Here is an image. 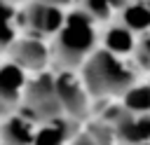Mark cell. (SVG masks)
<instances>
[{"mask_svg": "<svg viewBox=\"0 0 150 145\" xmlns=\"http://www.w3.org/2000/svg\"><path fill=\"white\" fill-rule=\"evenodd\" d=\"M96 23L98 21L82 7L66 12V23L54 35V58L61 63L63 70L82 68L87 58L96 51Z\"/></svg>", "mask_w": 150, "mask_h": 145, "instance_id": "cell-1", "label": "cell"}, {"mask_svg": "<svg viewBox=\"0 0 150 145\" xmlns=\"http://www.w3.org/2000/svg\"><path fill=\"white\" fill-rule=\"evenodd\" d=\"M80 70V77L94 98H122L124 91L138 82L134 65L105 49H96Z\"/></svg>", "mask_w": 150, "mask_h": 145, "instance_id": "cell-2", "label": "cell"}, {"mask_svg": "<svg viewBox=\"0 0 150 145\" xmlns=\"http://www.w3.org/2000/svg\"><path fill=\"white\" fill-rule=\"evenodd\" d=\"M23 105H26V115L35 122H49L63 117V108L56 94V77L42 70L38 72L35 80H28Z\"/></svg>", "mask_w": 150, "mask_h": 145, "instance_id": "cell-3", "label": "cell"}, {"mask_svg": "<svg viewBox=\"0 0 150 145\" xmlns=\"http://www.w3.org/2000/svg\"><path fill=\"white\" fill-rule=\"evenodd\" d=\"M56 77V94L63 108V115L70 119H82L89 112V91L82 77H75L73 70H61Z\"/></svg>", "mask_w": 150, "mask_h": 145, "instance_id": "cell-4", "label": "cell"}, {"mask_svg": "<svg viewBox=\"0 0 150 145\" xmlns=\"http://www.w3.org/2000/svg\"><path fill=\"white\" fill-rule=\"evenodd\" d=\"M21 19L35 35H56L66 23V9L56 7L52 2L30 0L23 9Z\"/></svg>", "mask_w": 150, "mask_h": 145, "instance_id": "cell-5", "label": "cell"}, {"mask_svg": "<svg viewBox=\"0 0 150 145\" xmlns=\"http://www.w3.org/2000/svg\"><path fill=\"white\" fill-rule=\"evenodd\" d=\"M9 61L21 65L26 72H42L49 61V49L40 37H21L9 49Z\"/></svg>", "mask_w": 150, "mask_h": 145, "instance_id": "cell-6", "label": "cell"}, {"mask_svg": "<svg viewBox=\"0 0 150 145\" xmlns=\"http://www.w3.org/2000/svg\"><path fill=\"white\" fill-rule=\"evenodd\" d=\"M136 47H138V35L131 28H127L120 19L108 23L105 30L101 33V49H105L115 56H122V58L134 56Z\"/></svg>", "mask_w": 150, "mask_h": 145, "instance_id": "cell-7", "label": "cell"}, {"mask_svg": "<svg viewBox=\"0 0 150 145\" xmlns=\"http://www.w3.org/2000/svg\"><path fill=\"white\" fill-rule=\"evenodd\" d=\"M112 131L127 145L150 143V115H134L122 110V115L112 124Z\"/></svg>", "mask_w": 150, "mask_h": 145, "instance_id": "cell-8", "label": "cell"}, {"mask_svg": "<svg viewBox=\"0 0 150 145\" xmlns=\"http://www.w3.org/2000/svg\"><path fill=\"white\" fill-rule=\"evenodd\" d=\"M26 87H28V80L21 65H16L14 61H7L0 65V103L2 105L14 108L23 98Z\"/></svg>", "mask_w": 150, "mask_h": 145, "instance_id": "cell-9", "label": "cell"}, {"mask_svg": "<svg viewBox=\"0 0 150 145\" xmlns=\"http://www.w3.org/2000/svg\"><path fill=\"white\" fill-rule=\"evenodd\" d=\"M35 133H38V122L30 119L26 112L12 115L0 124L2 145H33Z\"/></svg>", "mask_w": 150, "mask_h": 145, "instance_id": "cell-10", "label": "cell"}, {"mask_svg": "<svg viewBox=\"0 0 150 145\" xmlns=\"http://www.w3.org/2000/svg\"><path fill=\"white\" fill-rule=\"evenodd\" d=\"M73 122L75 119H70L66 115L56 117V119H49V122H40L33 145H66L68 138H70Z\"/></svg>", "mask_w": 150, "mask_h": 145, "instance_id": "cell-11", "label": "cell"}, {"mask_svg": "<svg viewBox=\"0 0 150 145\" xmlns=\"http://www.w3.org/2000/svg\"><path fill=\"white\" fill-rule=\"evenodd\" d=\"M120 21L127 28H131L138 37L148 33L150 30V0H131L120 12Z\"/></svg>", "mask_w": 150, "mask_h": 145, "instance_id": "cell-12", "label": "cell"}, {"mask_svg": "<svg viewBox=\"0 0 150 145\" xmlns=\"http://www.w3.org/2000/svg\"><path fill=\"white\" fill-rule=\"evenodd\" d=\"M120 101H122V108L127 112L150 115V82H136V84H131Z\"/></svg>", "mask_w": 150, "mask_h": 145, "instance_id": "cell-13", "label": "cell"}, {"mask_svg": "<svg viewBox=\"0 0 150 145\" xmlns=\"http://www.w3.org/2000/svg\"><path fill=\"white\" fill-rule=\"evenodd\" d=\"M16 9L12 2L0 0V49H9L16 42Z\"/></svg>", "mask_w": 150, "mask_h": 145, "instance_id": "cell-14", "label": "cell"}, {"mask_svg": "<svg viewBox=\"0 0 150 145\" xmlns=\"http://www.w3.org/2000/svg\"><path fill=\"white\" fill-rule=\"evenodd\" d=\"M129 2H131V0H82L80 7H82L84 12H89L98 23H103V21H110V16H112L115 12L120 14Z\"/></svg>", "mask_w": 150, "mask_h": 145, "instance_id": "cell-15", "label": "cell"}, {"mask_svg": "<svg viewBox=\"0 0 150 145\" xmlns=\"http://www.w3.org/2000/svg\"><path fill=\"white\" fill-rule=\"evenodd\" d=\"M134 61L138 68L143 70H150V30L143 33L138 37V47H136V54H134Z\"/></svg>", "mask_w": 150, "mask_h": 145, "instance_id": "cell-16", "label": "cell"}, {"mask_svg": "<svg viewBox=\"0 0 150 145\" xmlns=\"http://www.w3.org/2000/svg\"><path fill=\"white\" fill-rule=\"evenodd\" d=\"M42 2H52V5H56V7H70V5H75V2H82V0H42Z\"/></svg>", "mask_w": 150, "mask_h": 145, "instance_id": "cell-17", "label": "cell"}, {"mask_svg": "<svg viewBox=\"0 0 150 145\" xmlns=\"http://www.w3.org/2000/svg\"><path fill=\"white\" fill-rule=\"evenodd\" d=\"M70 145H96V140L94 138H89V136H80L77 140H73Z\"/></svg>", "mask_w": 150, "mask_h": 145, "instance_id": "cell-18", "label": "cell"}, {"mask_svg": "<svg viewBox=\"0 0 150 145\" xmlns=\"http://www.w3.org/2000/svg\"><path fill=\"white\" fill-rule=\"evenodd\" d=\"M7 2H12V5H16V2H26V0H7Z\"/></svg>", "mask_w": 150, "mask_h": 145, "instance_id": "cell-19", "label": "cell"}, {"mask_svg": "<svg viewBox=\"0 0 150 145\" xmlns=\"http://www.w3.org/2000/svg\"><path fill=\"white\" fill-rule=\"evenodd\" d=\"M141 145H150V143H141Z\"/></svg>", "mask_w": 150, "mask_h": 145, "instance_id": "cell-20", "label": "cell"}]
</instances>
